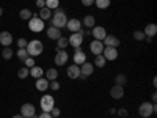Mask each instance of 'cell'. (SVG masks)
Here are the masks:
<instances>
[{
    "label": "cell",
    "mask_w": 157,
    "mask_h": 118,
    "mask_svg": "<svg viewBox=\"0 0 157 118\" xmlns=\"http://www.w3.org/2000/svg\"><path fill=\"white\" fill-rule=\"evenodd\" d=\"M52 27H57V29H63V27H66V22H68V16H66V13L61 11V10H55L54 11V14H52Z\"/></svg>",
    "instance_id": "6da1fadb"
},
{
    "label": "cell",
    "mask_w": 157,
    "mask_h": 118,
    "mask_svg": "<svg viewBox=\"0 0 157 118\" xmlns=\"http://www.w3.org/2000/svg\"><path fill=\"white\" fill-rule=\"evenodd\" d=\"M27 52H29V57H38V55H41L43 54V50H44V46L43 43L39 41V39H33V41H29L27 44Z\"/></svg>",
    "instance_id": "7a4b0ae2"
},
{
    "label": "cell",
    "mask_w": 157,
    "mask_h": 118,
    "mask_svg": "<svg viewBox=\"0 0 157 118\" xmlns=\"http://www.w3.org/2000/svg\"><path fill=\"white\" fill-rule=\"evenodd\" d=\"M155 112H157V106H155V104H152V102H148V101L146 102H141L140 107H138V115L141 118H149Z\"/></svg>",
    "instance_id": "3957f363"
},
{
    "label": "cell",
    "mask_w": 157,
    "mask_h": 118,
    "mask_svg": "<svg viewBox=\"0 0 157 118\" xmlns=\"http://www.w3.org/2000/svg\"><path fill=\"white\" fill-rule=\"evenodd\" d=\"M39 106H41V110H44V112H50L52 109L55 107V99H54V96H50V95L43 96L41 101H39Z\"/></svg>",
    "instance_id": "277c9868"
},
{
    "label": "cell",
    "mask_w": 157,
    "mask_h": 118,
    "mask_svg": "<svg viewBox=\"0 0 157 118\" xmlns=\"http://www.w3.org/2000/svg\"><path fill=\"white\" fill-rule=\"evenodd\" d=\"M29 29L32 32H43L44 30V21L39 19L38 16H32L29 19Z\"/></svg>",
    "instance_id": "5b68a950"
},
{
    "label": "cell",
    "mask_w": 157,
    "mask_h": 118,
    "mask_svg": "<svg viewBox=\"0 0 157 118\" xmlns=\"http://www.w3.org/2000/svg\"><path fill=\"white\" fill-rule=\"evenodd\" d=\"M68 41H69V44H71L74 49H75V47H80L82 43H83V30H78V32L72 33V35L68 38Z\"/></svg>",
    "instance_id": "8992f818"
},
{
    "label": "cell",
    "mask_w": 157,
    "mask_h": 118,
    "mask_svg": "<svg viewBox=\"0 0 157 118\" xmlns=\"http://www.w3.org/2000/svg\"><path fill=\"white\" fill-rule=\"evenodd\" d=\"M35 113H36V109H35V106H33L32 102H25V104H22V107H21V115H22L24 118L35 116Z\"/></svg>",
    "instance_id": "52a82bcc"
},
{
    "label": "cell",
    "mask_w": 157,
    "mask_h": 118,
    "mask_svg": "<svg viewBox=\"0 0 157 118\" xmlns=\"http://www.w3.org/2000/svg\"><path fill=\"white\" fill-rule=\"evenodd\" d=\"M66 29H68L71 33H75V32H78V30H82V21H78L77 18L68 19V22H66Z\"/></svg>",
    "instance_id": "ba28073f"
},
{
    "label": "cell",
    "mask_w": 157,
    "mask_h": 118,
    "mask_svg": "<svg viewBox=\"0 0 157 118\" xmlns=\"http://www.w3.org/2000/svg\"><path fill=\"white\" fill-rule=\"evenodd\" d=\"M72 60H74V65H78V66H80V65H83V63L86 61V54H85L80 47H75Z\"/></svg>",
    "instance_id": "9c48e42d"
},
{
    "label": "cell",
    "mask_w": 157,
    "mask_h": 118,
    "mask_svg": "<svg viewBox=\"0 0 157 118\" xmlns=\"http://www.w3.org/2000/svg\"><path fill=\"white\" fill-rule=\"evenodd\" d=\"M102 55H104V58H105L107 61H109V60H110V61L116 60V58H118V47H104Z\"/></svg>",
    "instance_id": "30bf717a"
},
{
    "label": "cell",
    "mask_w": 157,
    "mask_h": 118,
    "mask_svg": "<svg viewBox=\"0 0 157 118\" xmlns=\"http://www.w3.org/2000/svg\"><path fill=\"white\" fill-rule=\"evenodd\" d=\"M69 60V54L66 50H57V55H55V65L57 66H63V65H66V61Z\"/></svg>",
    "instance_id": "8fae6325"
},
{
    "label": "cell",
    "mask_w": 157,
    "mask_h": 118,
    "mask_svg": "<svg viewBox=\"0 0 157 118\" xmlns=\"http://www.w3.org/2000/svg\"><path fill=\"white\" fill-rule=\"evenodd\" d=\"M91 35H93L94 39H98V41H102V39L107 36V30L104 27H101V25H94V27L91 29Z\"/></svg>",
    "instance_id": "7c38bea8"
},
{
    "label": "cell",
    "mask_w": 157,
    "mask_h": 118,
    "mask_svg": "<svg viewBox=\"0 0 157 118\" xmlns=\"http://www.w3.org/2000/svg\"><path fill=\"white\" fill-rule=\"evenodd\" d=\"M120 38H116V36H113V35H107L105 38L102 39V44L105 46V47H118L120 46Z\"/></svg>",
    "instance_id": "4fadbf2b"
},
{
    "label": "cell",
    "mask_w": 157,
    "mask_h": 118,
    "mask_svg": "<svg viewBox=\"0 0 157 118\" xmlns=\"http://www.w3.org/2000/svg\"><path fill=\"white\" fill-rule=\"evenodd\" d=\"M110 96H112L113 99H121V98L124 96V87L115 84V85L110 88Z\"/></svg>",
    "instance_id": "5bb4252c"
},
{
    "label": "cell",
    "mask_w": 157,
    "mask_h": 118,
    "mask_svg": "<svg viewBox=\"0 0 157 118\" xmlns=\"http://www.w3.org/2000/svg\"><path fill=\"white\" fill-rule=\"evenodd\" d=\"M104 46L102 44V41H98V39H94V41H91V44H90V50L93 52L94 55H101L102 54V50H104Z\"/></svg>",
    "instance_id": "9a60e30c"
},
{
    "label": "cell",
    "mask_w": 157,
    "mask_h": 118,
    "mask_svg": "<svg viewBox=\"0 0 157 118\" xmlns=\"http://www.w3.org/2000/svg\"><path fill=\"white\" fill-rule=\"evenodd\" d=\"M93 71H94V65L90 63V61H85L82 66H80V76H83V77L91 76V74H93Z\"/></svg>",
    "instance_id": "2e32d148"
},
{
    "label": "cell",
    "mask_w": 157,
    "mask_h": 118,
    "mask_svg": "<svg viewBox=\"0 0 157 118\" xmlns=\"http://www.w3.org/2000/svg\"><path fill=\"white\" fill-rule=\"evenodd\" d=\"M66 74H68V77L69 79H78L80 77V66L78 65H71V66H68V71H66Z\"/></svg>",
    "instance_id": "e0dca14e"
},
{
    "label": "cell",
    "mask_w": 157,
    "mask_h": 118,
    "mask_svg": "<svg viewBox=\"0 0 157 118\" xmlns=\"http://www.w3.org/2000/svg\"><path fill=\"white\" fill-rule=\"evenodd\" d=\"M13 43V35L10 32H2L0 33V44L3 47H10Z\"/></svg>",
    "instance_id": "ac0fdd59"
},
{
    "label": "cell",
    "mask_w": 157,
    "mask_h": 118,
    "mask_svg": "<svg viewBox=\"0 0 157 118\" xmlns=\"http://www.w3.org/2000/svg\"><path fill=\"white\" fill-rule=\"evenodd\" d=\"M49 88V81L46 77H39V79H36V90H39V91H46Z\"/></svg>",
    "instance_id": "d6986e66"
},
{
    "label": "cell",
    "mask_w": 157,
    "mask_h": 118,
    "mask_svg": "<svg viewBox=\"0 0 157 118\" xmlns=\"http://www.w3.org/2000/svg\"><path fill=\"white\" fill-rule=\"evenodd\" d=\"M47 36H49L50 39H58V38L63 36V35H61V30H60V29H57V27H49V29H47Z\"/></svg>",
    "instance_id": "ffe728a7"
},
{
    "label": "cell",
    "mask_w": 157,
    "mask_h": 118,
    "mask_svg": "<svg viewBox=\"0 0 157 118\" xmlns=\"http://www.w3.org/2000/svg\"><path fill=\"white\" fill-rule=\"evenodd\" d=\"M68 46H69V41L66 36H60L57 39V50H66Z\"/></svg>",
    "instance_id": "44dd1931"
},
{
    "label": "cell",
    "mask_w": 157,
    "mask_h": 118,
    "mask_svg": "<svg viewBox=\"0 0 157 118\" xmlns=\"http://www.w3.org/2000/svg\"><path fill=\"white\" fill-rule=\"evenodd\" d=\"M82 25H85L86 29H93L94 25H96V19H94V16H91V14L85 16L83 21H82Z\"/></svg>",
    "instance_id": "7402d4cb"
},
{
    "label": "cell",
    "mask_w": 157,
    "mask_h": 118,
    "mask_svg": "<svg viewBox=\"0 0 157 118\" xmlns=\"http://www.w3.org/2000/svg\"><path fill=\"white\" fill-rule=\"evenodd\" d=\"M143 33H145L146 36H149V38H152L154 35H157V25L155 24H148L145 27V30H143Z\"/></svg>",
    "instance_id": "603a6c76"
},
{
    "label": "cell",
    "mask_w": 157,
    "mask_h": 118,
    "mask_svg": "<svg viewBox=\"0 0 157 118\" xmlns=\"http://www.w3.org/2000/svg\"><path fill=\"white\" fill-rule=\"evenodd\" d=\"M38 18L43 19V21H49V19L52 18V10H49L47 6L41 8V10H39V16H38Z\"/></svg>",
    "instance_id": "cb8c5ba5"
},
{
    "label": "cell",
    "mask_w": 157,
    "mask_h": 118,
    "mask_svg": "<svg viewBox=\"0 0 157 118\" xmlns=\"http://www.w3.org/2000/svg\"><path fill=\"white\" fill-rule=\"evenodd\" d=\"M30 76L35 77V79H39V77L44 76V71H43L41 66H33V68H30Z\"/></svg>",
    "instance_id": "d4e9b609"
},
{
    "label": "cell",
    "mask_w": 157,
    "mask_h": 118,
    "mask_svg": "<svg viewBox=\"0 0 157 118\" xmlns=\"http://www.w3.org/2000/svg\"><path fill=\"white\" fill-rule=\"evenodd\" d=\"M57 77H58V71L55 69V68H50V69H47V73H46V79L49 82H52V81H57Z\"/></svg>",
    "instance_id": "484cf974"
},
{
    "label": "cell",
    "mask_w": 157,
    "mask_h": 118,
    "mask_svg": "<svg viewBox=\"0 0 157 118\" xmlns=\"http://www.w3.org/2000/svg\"><path fill=\"white\" fill-rule=\"evenodd\" d=\"M32 16H33V13H32V10H29V8H24V10L19 11V18L24 19V21H29Z\"/></svg>",
    "instance_id": "4316f807"
},
{
    "label": "cell",
    "mask_w": 157,
    "mask_h": 118,
    "mask_svg": "<svg viewBox=\"0 0 157 118\" xmlns=\"http://www.w3.org/2000/svg\"><path fill=\"white\" fill-rule=\"evenodd\" d=\"M105 63H107V60L104 58L102 54H101V55H96V58H94V66H98V68H104V66H105Z\"/></svg>",
    "instance_id": "83f0119b"
},
{
    "label": "cell",
    "mask_w": 157,
    "mask_h": 118,
    "mask_svg": "<svg viewBox=\"0 0 157 118\" xmlns=\"http://www.w3.org/2000/svg\"><path fill=\"white\" fill-rule=\"evenodd\" d=\"M115 84L124 87V85L127 84V77H126L124 74H116V77H115Z\"/></svg>",
    "instance_id": "f1b7e54d"
},
{
    "label": "cell",
    "mask_w": 157,
    "mask_h": 118,
    "mask_svg": "<svg viewBox=\"0 0 157 118\" xmlns=\"http://www.w3.org/2000/svg\"><path fill=\"white\" fill-rule=\"evenodd\" d=\"M94 5L99 10H105V8L110 6V0H94Z\"/></svg>",
    "instance_id": "f546056e"
},
{
    "label": "cell",
    "mask_w": 157,
    "mask_h": 118,
    "mask_svg": "<svg viewBox=\"0 0 157 118\" xmlns=\"http://www.w3.org/2000/svg\"><path fill=\"white\" fill-rule=\"evenodd\" d=\"M16 55H17V58L19 60H25V58H27L29 57V52H27V49H25V47H19L17 49V52H16Z\"/></svg>",
    "instance_id": "4dcf8cb0"
},
{
    "label": "cell",
    "mask_w": 157,
    "mask_h": 118,
    "mask_svg": "<svg viewBox=\"0 0 157 118\" xmlns=\"http://www.w3.org/2000/svg\"><path fill=\"white\" fill-rule=\"evenodd\" d=\"M30 76V69L27 68V66H22L19 71H17V77L19 79H27Z\"/></svg>",
    "instance_id": "1f68e13d"
},
{
    "label": "cell",
    "mask_w": 157,
    "mask_h": 118,
    "mask_svg": "<svg viewBox=\"0 0 157 118\" xmlns=\"http://www.w3.org/2000/svg\"><path fill=\"white\" fill-rule=\"evenodd\" d=\"M44 3H46V6H47L49 10H57V8L60 6L58 0H44Z\"/></svg>",
    "instance_id": "d6a6232c"
},
{
    "label": "cell",
    "mask_w": 157,
    "mask_h": 118,
    "mask_svg": "<svg viewBox=\"0 0 157 118\" xmlns=\"http://www.w3.org/2000/svg\"><path fill=\"white\" fill-rule=\"evenodd\" d=\"M2 57H3L5 60H11V57H13V49H11V47H3Z\"/></svg>",
    "instance_id": "836d02e7"
},
{
    "label": "cell",
    "mask_w": 157,
    "mask_h": 118,
    "mask_svg": "<svg viewBox=\"0 0 157 118\" xmlns=\"http://www.w3.org/2000/svg\"><path fill=\"white\" fill-rule=\"evenodd\" d=\"M24 63H25V66H27V68L30 69V68H33V66H35V58H33V57H27V58L24 60Z\"/></svg>",
    "instance_id": "e575fe53"
},
{
    "label": "cell",
    "mask_w": 157,
    "mask_h": 118,
    "mask_svg": "<svg viewBox=\"0 0 157 118\" xmlns=\"http://www.w3.org/2000/svg\"><path fill=\"white\" fill-rule=\"evenodd\" d=\"M134 38L137 39V41H143V39L146 38V35L143 32H140V30H137V32H134Z\"/></svg>",
    "instance_id": "d590c367"
},
{
    "label": "cell",
    "mask_w": 157,
    "mask_h": 118,
    "mask_svg": "<svg viewBox=\"0 0 157 118\" xmlns=\"http://www.w3.org/2000/svg\"><path fill=\"white\" fill-rule=\"evenodd\" d=\"M116 115H118V116H121V118H126V116L129 115V112H127V109L123 107V109H118V110H116Z\"/></svg>",
    "instance_id": "8d00e7d4"
},
{
    "label": "cell",
    "mask_w": 157,
    "mask_h": 118,
    "mask_svg": "<svg viewBox=\"0 0 157 118\" xmlns=\"http://www.w3.org/2000/svg\"><path fill=\"white\" fill-rule=\"evenodd\" d=\"M49 88L54 90V91H57V90L60 88V84H58L57 81H52V82H49Z\"/></svg>",
    "instance_id": "74e56055"
},
{
    "label": "cell",
    "mask_w": 157,
    "mask_h": 118,
    "mask_svg": "<svg viewBox=\"0 0 157 118\" xmlns=\"http://www.w3.org/2000/svg\"><path fill=\"white\" fill-rule=\"evenodd\" d=\"M49 113H50L52 116H54V118H58V116H60V113H61V110H60L58 107H54V109H52Z\"/></svg>",
    "instance_id": "f35d334b"
},
{
    "label": "cell",
    "mask_w": 157,
    "mask_h": 118,
    "mask_svg": "<svg viewBox=\"0 0 157 118\" xmlns=\"http://www.w3.org/2000/svg\"><path fill=\"white\" fill-rule=\"evenodd\" d=\"M27 44H29V41H27L25 38H19V39H17V46H19V47H27Z\"/></svg>",
    "instance_id": "ab89813d"
},
{
    "label": "cell",
    "mask_w": 157,
    "mask_h": 118,
    "mask_svg": "<svg viewBox=\"0 0 157 118\" xmlns=\"http://www.w3.org/2000/svg\"><path fill=\"white\" fill-rule=\"evenodd\" d=\"M82 5L83 6H91V5H94V0H82Z\"/></svg>",
    "instance_id": "60d3db41"
},
{
    "label": "cell",
    "mask_w": 157,
    "mask_h": 118,
    "mask_svg": "<svg viewBox=\"0 0 157 118\" xmlns=\"http://www.w3.org/2000/svg\"><path fill=\"white\" fill-rule=\"evenodd\" d=\"M36 118H52V115H50L49 112H43L41 115H38Z\"/></svg>",
    "instance_id": "b9f144b4"
},
{
    "label": "cell",
    "mask_w": 157,
    "mask_h": 118,
    "mask_svg": "<svg viewBox=\"0 0 157 118\" xmlns=\"http://www.w3.org/2000/svg\"><path fill=\"white\" fill-rule=\"evenodd\" d=\"M36 6L41 10V8H44L46 6V3H44V0H36Z\"/></svg>",
    "instance_id": "7bdbcfd3"
},
{
    "label": "cell",
    "mask_w": 157,
    "mask_h": 118,
    "mask_svg": "<svg viewBox=\"0 0 157 118\" xmlns=\"http://www.w3.org/2000/svg\"><path fill=\"white\" fill-rule=\"evenodd\" d=\"M152 85H154V87H157V79H155V77L152 79Z\"/></svg>",
    "instance_id": "ee69618b"
},
{
    "label": "cell",
    "mask_w": 157,
    "mask_h": 118,
    "mask_svg": "<svg viewBox=\"0 0 157 118\" xmlns=\"http://www.w3.org/2000/svg\"><path fill=\"white\" fill-rule=\"evenodd\" d=\"M13 118H24V116H22V115L19 113V115H14V116H13Z\"/></svg>",
    "instance_id": "f6af8a7d"
},
{
    "label": "cell",
    "mask_w": 157,
    "mask_h": 118,
    "mask_svg": "<svg viewBox=\"0 0 157 118\" xmlns=\"http://www.w3.org/2000/svg\"><path fill=\"white\" fill-rule=\"evenodd\" d=\"M2 14H3V8H2V6H0V16H2Z\"/></svg>",
    "instance_id": "bcb514c9"
},
{
    "label": "cell",
    "mask_w": 157,
    "mask_h": 118,
    "mask_svg": "<svg viewBox=\"0 0 157 118\" xmlns=\"http://www.w3.org/2000/svg\"><path fill=\"white\" fill-rule=\"evenodd\" d=\"M30 118H36V115H35V116H30Z\"/></svg>",
    "instance_id": "7dc6e473"
},
{
    "label": "cell",
    "mask_w": 157,
    "mask_h": 118,
    "mask_svg": "<svg viewBox=\"0 0 157 118\" xmlns=\"http://www.w3.org/2000/svg\"><path fill=\"white\" fill-rule=\"evenodd\" d=\"M52 118H54V116H52Z\"/></svg>",
    "instance_id": "c3c4849f"
}]
</instances>
